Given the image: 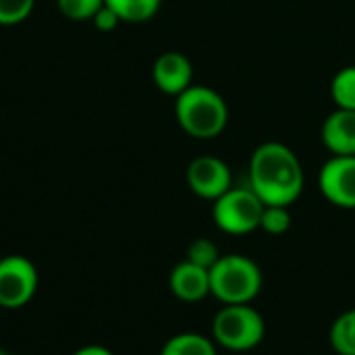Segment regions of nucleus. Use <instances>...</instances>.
I'll list each match as a JSON object with an SVG mask.
<instances>
[{"label":"nucleus","mask_w":355,"mask_h":355,"mask_svg":"<svg viewBox=\"0 0 355 355\" xmlns=\"http://www.w3.org/2000/svg\"><path fill=\"white\" fill-rule=\"evenodd\" d=\"M104 4L110 6L125 23H144L160 10L162 0H104Z\"/></svg>","instance_id":"14"},{"label":"nucleus","mask_w":355,"mask_h":355,"mask_svg":"<svg viewBox=\"0 0 355 355\" xmlns=\"http://www.w3.org/2000/svg\"><path fill=\"white\" fill-rule=\"evenodd\" d=\"M331 98L337 108L355 110V64L341 69L331 81Z\"/></svg>","instance_id":"15"},{"label":"nucleus","mask_w":355,"mask_h":355,"mask_svg":"<svg viewBox=\"0 0 355 355\" xmlns=\"http://www.w3.org/2000/svg\"><path fill=\"white\" fill-rule=\"evenodd\" d=\"M291 212L287 206H264L260 229L268 235H283L291 229Z\"/></svg>","instance_id":"16"},{"label":"nucleus","mask_w":355,"mask_h":355,"mask_svg":"<svg viewBox=\"0 0 355 355\" xmlns=\"http://www.w3.org/2000/svg\"><path fill=\"white\" fill-rule=\"evenodd\" d=\"M335 355H355V308L339 314L329 331Z\"/></svg>","instance_id":"13"},{"label":"nucleus","mask_w":355,"mask_h":355,"mask_svg":"<svg viewBox=\"0 0 355 355\" xmlns=\"http://www.w3.org/2000/svg\"><path fill=\"white\" fill-rule=\"evenodd\" d=\"M320 137L333 156H355V110H333L322 123Z\"/></svg>","instance_id":"11"},{"label":"nucleus","mask_w":355,"mask_h":355,"mask_svg":"<svg viewBox=\"0 0 355 355\" xmlns=\"http://www.w3.org/2000/svg\"><path fill=\"white\" fill-rule=\"evenodd\" d=\"M37 291V270L25 256L0 260V308L17 310L33 300Z\"/></svg>","instance_id":"6"},{"label":"nucleus","mask_w":355,"mask_h":355,"mask_svg":"<svg viewBox=\"0 0 355 355\" xmlns=\"http://www.w3.org/2000/svg\"><path fill=\"white\" fill-rule=\"evenodd\" d=\"M262 210L264 202L252 191V187H231L214 200L212 218L227 235H250L260 229Z\"/></svg>","instance_id":"5"},{"label":"nucleus","mask_w":355,"mask_h":355,"mask_svg":"<svg viewBox=\"0 0 355 355\" xmlns=\"http://www.w3.org/2000/svg\"><path fill=\"white\" fill-rule=\"evenodd\" d=\"M35 0H0V25H17L33 10Z\"/></svg>","instance_id":"19"},{"label":"nucleus","mask_w":355,"mask_h":355,"mask_svg":"<svg viewBox=\"0 0 355 355\" xmlns=\"http://www.w3.org/2000/svg\"><path fill=\"white\" fill-rule=\"evenodd\" d=\"M250 187L264 206H291L304 191V166L297 154L281 144L266 141L250 158Z\"/></svg>","instance_id":"1"},{"label":"nucleus","mask_w":355,"mask_h":355,"mask_svg":"<svg viewBox=\"0 0 355 355\" xmlns=\"http://www.w3.org/2000/svg\"><path fill=\"white\" fill-rule=\"evenodd\" d=\"M152 77L160 92L177 98L179 94L193 85V64L185 54L171 50L156 58Z\"/></svg>","instance_id":"9"},{"label":"nucleus","mask_w":355,"mask_h":355,"mask_svg":"<svg viewBox=\"0 0 355 355\" xmlns=\"http://www.w3.org/2000/svg\"><path fill=\"white\" fill-rule=\"evenodd\" d=\"M94 25L98 27V29H102V31H112L119 23H121V19H119V15L110 8V6H102L96 15H94Z\"/></svg>","instance_id":"20"},{"label":"nucleus","mask_w":355,"mask_h":355,"mask_svg":"<svg viewBox=\"0 0 355 355\" xmlns=\"http://www.w3.org/2000/svg\"><path fill=\"white\" fill-rule=\"evenodd\" d=\"M0 355H8V354H6V352H4V349H0Z\"/></svg>","instance_id":"22"},{"label":"nucleus","mask_w":355,"mask_h":355,"mask_svg":"<svg viewBox=\"0 0 355 355\" xmlns=\"http://www.w3.org/2000/svg\"><path fill=\"white\" fill-rule=\"evenodd\" d=\"M73 355H114L110 349L102 347V345H85L81 349H77Z\"/></svg>","instance_id":"21"},{"label":"nucleus","mask_w":355,"mask_h":355,"mask_svg":"<svg viewBox=\"0 0 355 355\" xmlns=\"http://www.w3.org/2000/svg\"><path fill=\"white\" fill-rule=\"evenodd\" d=\"M264 285L260 266L241 254H225L210 268V295L223 306L252 304Z\"/></svg>","instance_id":"3"},{"label":"nucleus","mask_w":355,"mask_h":355,"mask_svg":"<svg viewBox=\"0 0 355 355\" xmlns=\"http://www.w3.org/2000/svg\"><path fill=\"white\" fill-rule=\"evenodd\" d=\"M266 337V322L252 304L223 306L212 320V341L229 352H252Z\"/></svg>","instance_id":"4"},{"label":"nucleus","mask_w":355,"mask_h":355,"mask_svg":"<svg viewBox=\"0 0 355 355\" xmlns=\"http://www.w3.org/2000/svg\"><path fill=\"white\" fill-rule=\"evenodd\" d=\"M220 256H223V254L218 252V245H216L212 239L200 237V239H196V241L189 243V248H187V258H185V260H189V262H193V264H198V266L210 270V268L218 262Z\"/></svg>","instance_id":"17"},{"label":"nucleus","mask_w":355,"mask_h":355,"mask_svg":"<svg viewBox=\"0 0 355 355\" xmlns=\"http://www.w3.org/2000/svg\"><path fill=\"white\" fill-rule=\"evenodd\" d=\"M58 10L73 21H87L104 6V0H56Z\"/></svg>","instance_id":"18"},{"label":"nucleus","mask_w":355,"mask_h":355,"mask_svg":"<svg viewBox=\"0 0 355 355\" xmlns=\"http://www.w3.org/2000/svg\"><path fill=\"white\" fill-rule=\"evenodd\" d=\"M320 193L337 208L355 210V156H333L318 173Z\"/></svg>","instance_id":"7"},{"label":"nucleus","mask_w":355,"mask_h":355,"mask_svg":"<svg viewBox=\"0 0 355 355\" xmlns=\"http://www.w3.org/2000/svg\"><path fill=\"white\" fill-rule=\"evenodd\" d=\"M175 114L181 129L196 139H214L229 123L227 100L206 85H191L179 94L175 100Z\"/></svg>","instance_id":"2"},{"label":"nucleus","mask_w":355,"mask_h":355,"mask_svg":"<svg viewBox=\"0 0 355 355\" xmlns=\"http://www.w3.org/2000/svg\"><path fill=\"white\" fill-rule=\"evenodd\" d=\"M168 287L177 300L185 304H198L210 295V270L183 260L171 270Z\"/></svg>","instance_id":"10"},{"label":"nucleus","mask_w":355,"mask_h":355,"mask_svg":"<svg viewBox=\"0 0 355 355\" xmlns=\"http://www.w3.org/2000/svg\"><path fill=\"white\" fill-rule=\"evenodd\" d=\"M160 355H216V343L200 333H179L162 345Z\"/></svg>","instance_id":"12"},{"label":"nucleus","mask_w":355,"mask_h":355,"mask_svg":"<svg viewBox=\"0 0 355 355\" xmlns=\"http://www.w3.org/2000/svg\"><path fill=\"white\" fill-rule=\"evenodd\" d=\"M187 185L202 200H218L233 187V175L225 160L216 156H198L187 166Z\"/></svg>","instance_id":"8"}]
</instances>
